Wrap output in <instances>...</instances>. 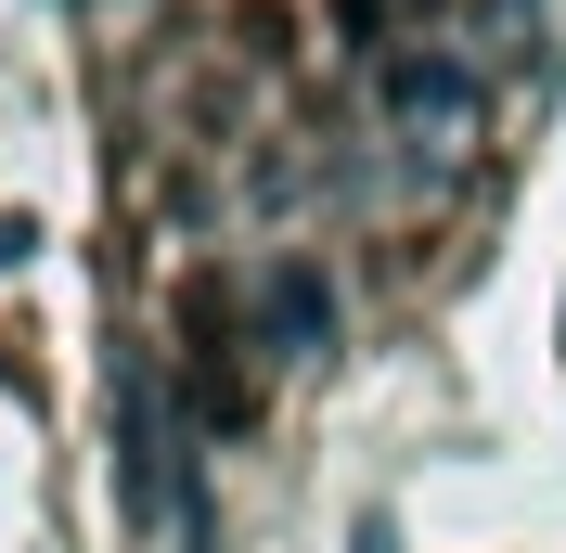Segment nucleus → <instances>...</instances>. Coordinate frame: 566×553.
<instances>
[{
	"label": "nucleus",
	"mask_w": 566,
	"mask_h": 553,
	"mask_svg": "<svg viewBox=\"0 0 566 553\" xmlns=\"http://www.w3.org/2000/svg\"><path fill=\"white\" fill-rule=\"evenodd\" d=\"M180 374H193V413H207L219 438L258 425V386H245V361H232V296H219V283L180 296Z\"/></svg>",
	"instance_id": "nucleus-1"
},
{
	"label": "nucleus",
	"mask_w": 566,
	"mask_h": 553,
	"mask_svg": "<svg viewBox=\"0 0 566 553\" xmlns=\"http://www.w3.org/2000/svg\"><path fill=\"white\" fill-rule=\"evenodd\" d=\"M387 91H399V104L424 116V129H438V116H463V104H476V77H463V65H438V52H387Z\"/></svg>",
	"instance_id": "nucleus-2"
},
{
	"label": "nucleus",
	"mask_w": 566,
	"mask_h": 553,
	"mask_svg": "<svg viewBox=\"0 0 566 553\" xmlns=\"http://www.w3.org/2000/svg\"><path fill=\"white\" fill-rule=\"evenodd\" d=\"M258 322H283V347H322V335H335V310H322V283H310V271H271Z\"/></svg>",
	"instance_id": "nucleus-3"
},
{
	"label": "nucleus",
	"mask_w": 566,
	"mask_h": 553,
	"mask_svg": "<svg viewBox=\"0 0 566 553\" xmlns=\"http://www.w3.org/2000/svg\"><path fill=\"white\" fill-rule=\"evenodd\" d=\"M335 27H348L360 52H374V39H387V0H335Z\"/></svg>",
	"instance_id": "nucleus-4"
}]
</instances>
